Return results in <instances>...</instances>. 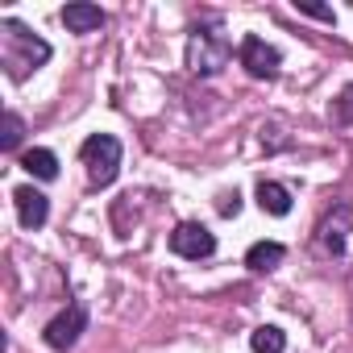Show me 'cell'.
I'll return each instance as SVG.
<instances>
[{
    "label": "cell",
    "instance_id": "6da1fadb",
    "mask_svg": "<svg viewBox=\"0 0 353 353\" xmlns=\"http://www.w3.org/2000/svg\"><path fill=\"white\" fill-rule=\"evenodd\" d=\"M0 34H5V50H0V54H5V67H9L13 79H26L30 71H38L50 59V46L42 38H34L17 21H0Z\"/></svg>",
    "mask_w": 353,
    "mask_h": 353
},
{
    "label": "cell",
    "instance_id": "7a4b0ae2",
    "mask_svg": "<svg viewBox=\"0 0 353 353\" xmlns=\"http://www.w3.org/2000/svg\"><path fill=\"white\" fill-rule=\"evenodd\" d=\"M233 59V42L221 34V26H196V34L188 38V67L196 75H216L225 71Z\"/></svg>",
    "mask_w": 353,
    "mask_h": 353
},
{
    "label": "cell",
    "instance_id": "3957f363",
    "mask_svg": "<svg viewBox=\"0 0 353 353\" xmlns=\"http://www.w3.org/2000/svg\"><path fill=\"white\" fill-rule=\"evenodd\" d=\"M79 158L88 166V179L92 188H108L117 179V170H121V141L112 133H92L83 145H79Z\"/></svg>",
    "mask_w": 353,
    "mask_h": 353
},
{
    "label": "cell",
    "instance_id": "277c9868",
    "mask_svg": "<svg viewBox=\"0 0 353 353\" xmlns=\"http://www.w3.org/2000/svg\"><path fill=\"white\" fill-rule=\"evenodd\" d=\"M316 245H320V254L324 258H332V262H345V258H353V208H332L324 221H320V229H316Z\"/></svg>",
    "mask_w": 353,
    "mask_h": 353
},
{
    "label": "cell",
    "instance_id": "5b68a950",
    "mask_svg": "<svg viewBox=\"0 0 353 353\" xmlns=\"http://www.w3.org/2000/svg\"><path fill=\"white\" fill-rule=\"evenodd\" d=\"M170 250L179 254V258H192V262H200V258H212V254H216V237H212L204 225L188 221V225H179V229L170 233Z\"/></svg>",
    "mask_w": 353,
    "mask_h": 353
},
{
    "label": "cell",
    "instance_id": "8992f818",
    "mask_svg": "<svg viewBox=\"0 0 353 353\" xmlns=\"http://www.w3.org/2000/svg\"><path fill=\"white\" fill-rule=\"evenodd\" d=\"M83 328H88V307H83V303H71L67 312H59V316L46 324V332H42V336H46V345H50V349H71V345L79 341V332H83Z\"/></svg>",
    "mask_w": 353,
    "mask_h": 353
},
{
    "label": "cell",
    "instance_id": "52a82bcc",
    "mask_svg": "<svg viewBox=\"0 0 353 353\" xmlns=\"http://www.w3.org/2000/svg\"><path fill=\"white\" fill-rule=\"evenodd\" d=\"M279 63H283V54L270 46V42H262V38H245L241 42V67L254 75V79H274L279 75Z\"/></svg>",
    "mask_w": 353,
    "mask_h": 353
},
{
    "label": "cell",
    "instance_id": "ba28073f",
    "mask_svg": "<svg viewBox=\"0 0 353 353\" xmlns=\"http://www.w3.org/2000/svg\"><path fill=\"white\" fill-rule=\"evenodd\" d=\"M13 204H17V216H21L26 229H42L46 216H50V200L42 192H34V188H17L13 192Z\"/></svg>",
    "mask_w": 353,
    "mask_h": 353
},
{
    "label": "cell",
    "instance_id": "9c48e42d",
    "mask_svg": "<svg viewBox=\"0 0 353 353\" xmlns=\"http://www.w3.org/2000/svg\"><path fill=\"white\" fill-rule=\"evenodd\" d=\"M63 26H67L71 34H92V30L104 26V13H100L96 5H67V9H63Z\"/></svg>",
    "mask_w": 353,
    "mask_h": 353
},
{
    "label": "cell",
    "instance_id": "30bf717a",
    "mask_svg": "<svg viewBox=\"0 0 353 353\" xmlns=\"http://www.w3.org/2000/svg\"><path fill=\"white\" fill-rule=\"evenodd\" d=\"M258 208L270 212V216H287V212H291V192H287L283 183L262 179V183H258Z\"/></svg>",
    "mask_w": 353,
    "mask_h": 353
},
{
    "label": "cell",
    "instance_id": "8fae6325",
    "mask_svg": "<svg viewBox=\"0 0 353 353\" xmlns=\"http://www.w3.org/2000/svg\"><path fill=\"white\" fill-rule=\"evenodd\" d=\"M283 258H287V250H283L279 241H258V245H250V254H245V266H250L254 274H266V270H274Z\"/></svg>",
    "mask_w": 353,
    "mask_h": 353
},
{
    "label": "cell",
    "instance_id": "7c38bea8",
    "mask_svg": "<svg viewBox=\"0 0 353 353\" xmlns=\"http://www.w3.org/2000/svg\"><path fill=\"white\" fill-rule=\"evenodd\" d=\"M21 166L34 174V179H54V174H59V158L50 150H26L21 154Z\"/></svg>",
    "mask_w": 353,
    "mask_h": 353
},
{
    "label": "cell",
    "instance_id": "4fadbf2b",
    "mask_svg": "<svg viewBox=\"0 0 353 353\" xmlns=\"http://www.w3.org/2000/svg\"><path fill=\"white\" fill-rule=\"evenodd\" d=\"M250 345H254V353H283V349H287V336H283V328L262 324V328H254Z\"/></svg>",
    "mask_w": 353,
    "mask_h": 353
},
{
    "label": "cell",
    "instance_id": "5bb4252c",
    "mask_svg": "<svg viewBox=\"0 0 353 353\" xmlns=\"http://www.w3.org/2000/svg\"><path fill=\"white\" fill-rule=\"evenodd\" d=\"M21 141V117L17 112H5V133H0V150H17Z\"/></svg>",
    "mask_w": 353,
    "mask_h": 353
},
{
    "label": "cell",
    "instance_id": "9a60e30c",
    "mask_svg": "<svg viewBox=\"0 0 353 353\" xmlns=\"http://www.w3.org/2000/svg\"><path fill=\"white\" fill-rule=\"evenodd\" d=\"M332 121L336 125H349L353 121V88H345L341 100H332Z\"/></svg>",
    "mask_w": 353,
    "mask_h": 353
},
{
    "label": "cell",
    "instance_id": "2e32d148",
    "mask_svg": "<svg viewBox=\"0 0 353 353\" xmlns=\"http://www.w3.org/2000/svg\"><path fill=\"white\" fill-rule=\"evenodd\" d=\"M295 9H299V13H307V17H320V21H332V9H324V5H312V0H295Z\"/></svg>",
    "mask_w": 353,
    "mask_h": 353
}]
</instances>
